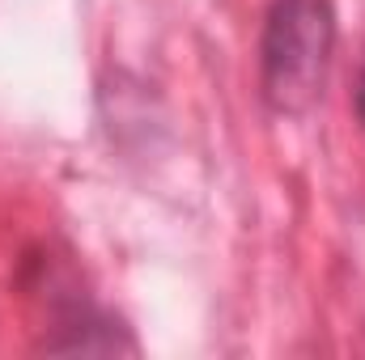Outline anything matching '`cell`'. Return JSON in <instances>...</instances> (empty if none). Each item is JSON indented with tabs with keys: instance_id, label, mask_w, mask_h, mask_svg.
<instances>
[{
	"instance_id": "cell-1",
	"label": "cell",
	"mask_w": 365,
	"mask_h": 360,
	"mask_svg": "<svg viewBox=\"0 0 365 360\" xmlns=\"http://www.w3.org/2000/svg\"><path fill=\"white\" fill-rule=\"evenodd\" d=\"M336 51L331 0H272L259 43V85L276 115H306L323 97Z\"/></svg>"
},
{
	"instance_id": "cell-2",
	"label": "cell",
	"mask_w": 365,
	"mask_h": 360,
	"mask_svg": "<svg viewBox=\"0 0 365 360\" xmlns=\"http://www.w3.org/2000/svg\"><path fill=\"white\" fill-rule=\"evenodd\" d=\"M357 110H361V123H365V77H361V90H357Z\"/></svg>"
}]
</instances>
